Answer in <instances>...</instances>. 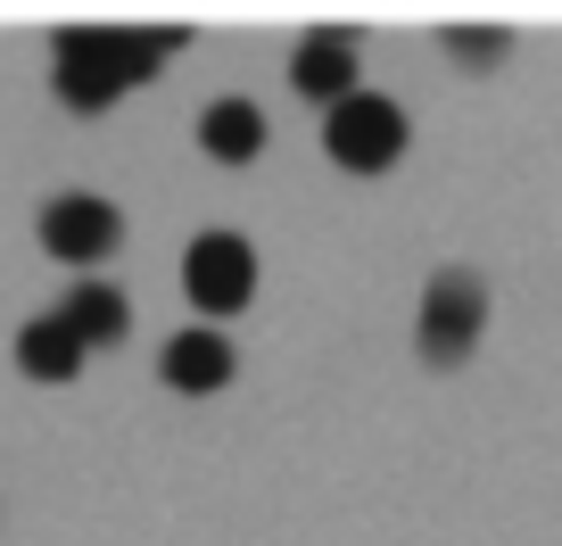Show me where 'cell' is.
<instances>
[{
	"label": "cell",
	"instance_id": "6da1fadb",
	"mask_svg": "<svg viewBox=\"0 0 562 546\" xmlns=\"http://www.w3.org/2000/svg\"><path fill=\"white\" fill-rule=\"evenodd\" d=\"M182 42H191L182 25H58L50 34V67H58L50 83L75 116H100L133 83H149Z\"/></svg>",
	"mask_w": 562,
	"mask_h": 546
},
{
	"label": "cell",
	"instance_id": "7a4b0ae2",
	"mask_svg": "<svg viewBox=\"0 0 562 546\" xmlns=\"http://www.w3.org/2000/svg\"><path fill=\"white\" fill-rule=\"evenodd\" d=\"M480 332H488V282H480L472 265H439L430 274V290H422V356L430 365H463V356L480 348Z\"/></svg>",
	"mask_w": 562,
	"mask_h": 546
},
{
	"label": "cell",
	"instance_id": "3957f363",
	"mask_svg": "<svg viewBox=\"0 0 562 546\" xmlns=\"http://www.w3.org/2000/svg\"><path fill=\"white\" fill-rule=\"evenodd\" d=\"M323 149H331L348 175H389L405 158V108L389 91H356L323 116Z\"/></svg>",
	"mask_w": 562,
	"mask_h": 546
},
{
	"label": "cell",
	"instance_id": "277c9868",
	"mask_svg": "<svg viewBox=\"0 0 562 546\" xmlns=\"http://www.w3.org/2000/svg\"><path fill=\"white\" fill-rule=\"evenodd\" d=\"M182 290H191L199 315H240L257 299V248L240 232H199L182 248Z\"/></svg>",
	"mask_w": 562,
	"mask_h": 546
},
{
	"label": "cell",
	"instance_id": "5b68a950",
	"mask_svg": "<svg viewBox=\"0 0 562 546\" xmlns=\"http://www.w3.org/2000/svg\"><path fill=\"white\" fill-rule=\"evenodd\" d=\"M34 232H42V248H50L58 265H100L108 248L124 241V215L108 208L100 191H58L50 208H42Z\"/></svg>",
	"mask_w": 562,
	"mask_h": 546
},
{
	"label": "cell",
	"instance_id": "8992f818",
	"mask_svg": "<svg viewBox=\"0 0 562 546\" xmlns=\"http://www.w3.org/2000/svg\"><path fill=\"white\" fill-rule=\"evenodd\" d=\"M290 83L306 91V100H323V116H331L339 100H356V34L348 25H315V34L290 51Z\"/></svg>",
	"mask_w": 562,
	"mask_h": 546
},
{
	"label": "cell",
	"instance_id": "52a82bcc",
	"mask_svg": "<svg viewBox=\"0 0 562 546\" xmlns=\"http://www.w3.org/2000/svg\"><path fill=\"white\" fill-rule=\"evenodd\" d=\"M158 372H166V389H191V398H207V389H224L232 372H240V356H232V339H224V332L191 323V332H175V339H166Z\"/></svg>",
	"mask_w": 562,
	"mask_h": 546
},
{
	"label": "cell",
	"instance_id": "ba28073f",
	"mask_svg": "<svg viewBox=\"0 0 562 546\" xmlns=\"http://www.w3.org/2000/svg\"><path fill=\"white\" fill-rule=\"evenodd\" d=\"M58 315H67V332L83 339V348H116V339L133 332V307H124V290L100 282V274H83V282L58 299Z\"/></svg>",
	"mask_w": 562,
	"mask_h": 546
},
{
	"label": "cell",
	"instance_id": "9c48e42d",
	"mask_svg": "<svg viewBox=\"0 0 562 546\" xmlns=\"http://www.w3.org/2000/svg\"><path fill=\"white\" fill-rule=\"evenodd\" d=\"M83 356H91V348L67 332V315H34V323L18 332V372H25V381H75V372H83Z\"/></svg>",
	"mask_w": 562,
	"mask_h": 546
},
{
	"label": "cell",
	"instance_id": "30bf717a",
	"mask_svg": "<svg viewBox=\"0 0 562 546\" xmlns=\"http://www.w3.org/2000/svg\"><path fill=\"white\" fill-rule=\"evenodd\" d=\"M199 149L224 166H248L265 149V108L257 100H215L207 116H199Z\"/></svg>",
	"mask_w": 562,
	"mask_h": 546
},
{
	"label": "cell",
	"instance_id": "8fae6325",
	"mask_svg": "<svg viewBox=\"0 0 562 546\" xmlns=\"http://www.w3.org/2000/svg\"><path fill=\"white\" fill-rule=\"evenodd\" d=\"M447 51L456 58H496L505 51V25H447Z\"/></svg>",
	"mask_w": 562,
	"mask_h": 546
}]
</instances>
